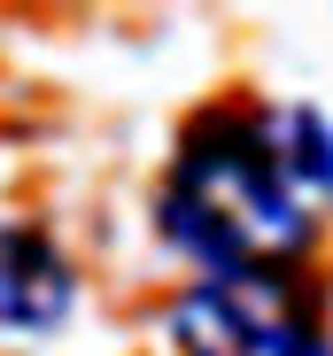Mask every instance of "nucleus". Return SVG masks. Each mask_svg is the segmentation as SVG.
<instances>
[{
	"label": "nucleus",
	"mask_w": 333,
	"mask_h": 356,
	"mask_svg": "<svg viewBox=\"0 0 333 356\" xmlns=\"http://www.w3.org/2000/svg\"><path fill=\"white\" fill-rule=\"evenodd\" d=\"M78 310V271L47 225H0V341H47Z\"/></svg>",
	"instance_id": "7ed1b4c3"
},
{
	"label": "nucleus",
	"mask_w": 333,
	"mask_h": 356,
	"mask_svg": "<svg viewBox=\"0 0 333 356\" xmlns=\"http://www.w3.org/2000/svg\"><path fill=\"white\" fill-rule=\"evenodd\" d=\"M155 225L202 279H287L318 241V202L271 155L263 108H209L171 155Z\"/></svg>",
	"instance_id": "f257e3e1"
},
{
	"label": "nucleus",
	"mask_w": 333,
	"mask_h": 356,
	"mask_svg": "<svg viewBox=\"0 0 333 356\" xmlns=\"http://www.w3.org/2000/svg\"><path fill=\"white\" fill-rule=\"evenodd\" d=\"M179 356H333L310 286L287 279H194L171 302Z\"/></svg>",
	"instance_id": "f03ea898"
},
{
	"label": "nucleus",
	"mask_w": 333,
	"mask_h": 356,
	"mask_svg": "<svg viewBox=\"0 0 333 356\" xmlns=\"http://www.w3.org/2000/svg\"><path fill=\"white\" fill-rule=\"evenodd\" d=\"M263 132H271V155L287 163V178L318 209H333V124L318 108H263Z\"/></svg>",
	"instance_id": "20e7f679"
}]
</instances>
